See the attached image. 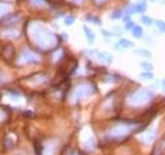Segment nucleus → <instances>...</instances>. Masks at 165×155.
<instances>
[{
    "mask_svg": "<svg viewBox=\"0 0 165 155\" xmlns=\"http://www.w3.org/2000/svg\"><path fill=\"white\" fill-rule=\"evenodd\" d=\"M97 1H99V2H102V1H104V0H97Z\"/></svg>",
    "mask_w": 165,
    "mask_h": 155,
    "instance_id": "obj_25",
    "label": "nucleus"
},
{
    "mask_svg": "<svg viewBox=\"0 0 165 155\" xmlns=\"http://www.w3.org/2000/svg\"><path fill=\"white\" fill-rule=\"evenodd\" d=\"M8 6H6L5 4H0V15H3L4 12H7Z\"/></svg>",
    "mask_w": 165,
    "mask_h": 155,
    "instance_id": "obj_20",
    "label": "nucleus"
},
{
    "mask_svg": "<svg viewBox=\"0 0 165 155\" xmlns=\"http://www.w3.org/2000/svg\"><path fill=\"white\" fill-rule=\"evenodd\" d=\"M64 22H65L66 26H71L73 25V23L75 22V19L73 16H67L65 19H64Z\"/></svg>",
    "mask_w": 165,
    "mask_h": 155,
    "instance_id": "obj_17",
    "label": "nucleus"
},
{
    "mask_svg": "<svg viewBox=\"0 0 165 155\" xmlns=\"http://www.w3.org/2000/svg\"><path fill=\"white\" fill-rule=\"evenodd\" d=\"M119 46L123 49H129V48H132L134 46V43L127 38H121L119 40Z\"/></svg>",
    "mask_w": 165,
    "mask_h": 155,
    "instance_id": "obj_8",
    "label": "nucleus"
},
{
    "mask_svg": "<svg viewBox=\"0 0 165 155\" xmlns=\"http://www.w3.org/2000/svg\"><path fill=\"white\" fill-rule=\"evenodd\" d=\"M32 32L36 43L40 47H43V48H50L54 45V42H56L53 33L41 25H36L33 27Z\"/></svg>",
    "mask_w": 165,
    "mask_h": 155,
    "instance_id": "obj_1",
    "label": "nucleus"
},
{
    "mask_svg": "<svg viewBox=\"0 0 165 155\" xmlns=\"http://www.w3.org/2000/svg\"><path fill=\"white\" fill-rule=\"evenodd\" d=\"M92 93H93L92 86L88 85V84H82V85L76 87L73 95H75V98H84V97L91 95Z\"/></svg>",
    "mask_w": 165,
    "mask_h": 155,
    "instance_id": "obj_3",
    "label": "nucleus"
},
{
    "mask_svg": "<svg viewBox=\"0 0 165 155\" xmlns=\"http://www.w3.org/2000/svg\"><path fill=\"white\" fill-rule=\"evenodd\" d=\"M131 34L135 38H140L143 36V29L139 25H134L133 28L131 29Z\"/></svg>",
    "mask_w": 165,
    "mask_h": 155,
    "instance_id": "obj_6",
    "label": "nucleus"
},
{
    "mask_svg": "<svg viewBox=\"0 0 165 155\" xmlns=\"http://www.w3.org/2000/svg\"><path fill=\"white\" fill-rule=\"evenodd\" d=\"M162 87H163V89L165 90V79L162 81Z\"/></svg>",
    "mask_w": 165,
    "mask_h": 155,
    "instance_id": "obj_24",
    "label": "nucleus"
},
{
    "mask_svg": "<svg viewBox=\"0 0 165 155\" xmlns=\"http://www.w3.org/2000/svg\"><path fill=\"white\" fill-rule=\"evenodd\" d=\"M152 1H155V0H152Z\"/></svg>",
    "mask_w": 165,
    "mask_h": 155,
    "instance_id": "obj_26",
    "label": "nucleus"
},
{
    "mask_svg": "<svg viewBox=\"0 0 165 155\" xmlns=\"http://www.w3.org/2000/svg\"><path fill=\"white\" fill-rule=\"evenodd\" d=\"M136 54H138L140 56H143V57H148V58H151L152 57V53H151L149 50H144V49H138L135 51Z\"/></svg>",
    "mask_w": 165,
    "mask_h": 155,
    "instance_id": "obj_11",
    "label": "nucleus"
},
{
    "mask_svg": "<svg viewBox=\"0 0 165 155\" xmlns=\"http://www.w3.org/2000/svg\"><path fill=\"white\" fill-rule=\"evenodd\" d=\"M156 26L161 32H165V22L164 21H162V20H157Z\"/></svg>",
    "mask_w": 165,
    "mask_h": 155,
    "instance_id": "obj_18",
    "label": "nucleus"
},
{
    "mask_svg": "<svg viewBox=\"0 0 165 155\" xmlns=\"http://www.w3.org/2000/svg\"><path fill=\"white\" fill-rule=\"evenodd\" d=\"M139 78L143 80H152L154 78V75L152 72H141L139 75Z\"/></svg>",
    "mask_w": 165,
    "mask_h": 155,
    "instance_id": "obj_15",
    "label": "nucleus"
},
{
    "mask_svg": "<svg viewBox=\"0 0 165 155\" xmlns=\"http://www.w3.org/2000/svg\"><path fill=\"white\" fill-rule=\"evenodd\" d=\"M43 155H54L52 148L46 147V150H45V154H43Z\"/></svg>",
    "mask_w": 165,
    "mask_h": 155,
    "instance_id": "obj_22",
    "label": "nucleus"
},
{
    "mask_svg": "<svg viewBox=\"0 0 165 155\" xmlns=\"http://www.w3.org/2000/svg\"><path fill=\"white\" fill-rule=\"evenodd\" d=\"M72 155H75V154H72Z\"/></svg>",
    "mask_w": 165,
    "mask_h": 155,
    "instance_id": "obj_27",
    "label": "nucleus"
},
{
    "mask_svg": "<svg viewBox=\"0 0 165 155\" xmlns=\"http://www.w3.org/2000/svg\"><path fill=\"white\" fill-rule=\"evenodd\" d=\"M101 32H102V35L105 36V38H110V36H112V34H110L109 31H106V30H103V29H102Z\"/></svg>",
    "mask_w": 165,
    "mask_h": 155,
    "instance_id": "obj_23",
    "label": "nucleus"
},
{
    "mask_svg": "<svg viewBox=\"0 0 165 155\" xmlns=\"http://www.w3.org/2000/svg\"><path fill=\"white\" fill-rule=\"evenodd\" d=\"M84 31H85V35H86L87 39H88V42L90 43H93L94 40H95V34L93 33L92 30H91L89 27L84 26Z\"/></svg>",
    "mask_w": 165,
    "mask_h": 155,
    "instance_id": "obj_7",
    "label": "nucleus"
},
{
    "mask_svg": "<svg viewBox=\"0 0 165 155\" xmlns=\"http://www.w3.org/2000/svg\"><path fill=\"white\" fill-rule=\"evenodd\" d=\"M33 4H35V5H41L45 3V0H30Z\"/></svg>",
    "mask_w": 165,
    "mask_h": 155,
    "instance_id": "obj_21",
    "label": "nucleus"
},
{
    "mask_svg": "<svg viewBox=\"0 0 165 155\" xmlns=\"http://www.w3.org/2000/svg\"><path fill=\"white\" fill-rule=\"evenodd\" d=\"M122 15H123V12L121 11V9H116V11H114L112 12V16H110V18H112L113 20H118V19L122 18Z\"/></svg>",
    "mask_w": 165,
    "mask_h": 155,
    "instance_id": "obj_16",
    "label": "nucleus"
},
{
    "mask_svg": "<svg viewBox=\"0 0 165 155\" xmlns=\"http://www.w3.org/2000/svg\"><path fill=\"white\" fill-rule=\"evenodd\" d=\"M143 139L146 140V143H151L155 139V132L153 130L148 131V132H146V134L143 136Z\"/></svg>",
    "mask_w": 165,
    "mask_h": 155,
    "instance_id": "obj_13",
    "label": "nucleus"
},
{
    "mask_svg": "<svg viewBox=\"0 0 165 155\" xmlns=\"http://www.w3.org/2000/svg\"><path fill=\"white\" fill-rule=\"evenodd\" d=\"M140 66L143 67L144 70H147V72H152V69L154 68L153 64L150 63L149 61H143L140 63Z\"/></svg>",
    "mask_w": 165,
    "mask_h": 155,
    "instance_id": "obj_14",
    "label": "nucleus"
},
{
    "mask_svg": "<svg viewBox=\"0 0 165 155\" xmlns=\"http://www.w3.org/2000/svg\"><path fill=\"white\" fill-rule=\"evenodd\" d=\"M133 8H134V12L135 13H143L147 11V5L144 2L137 3V4L133 5Z\"/></svg>",
    "mask_w": 165,
    "mask_h": 155,
    "instance_id": "obj_9",
    "label": "nucleus"
},
{
    "mask_svg": "<svg viewBox=\"0 0 165 155\" xmlns=\"http://www.w3.org/2000/svg\"><path fill=\"white\" fill-rule=\"evenodd\" d=\"M140 20H141V23L146 26H152L153 24V19L149 16H143L140 18Z\"/></svg>",
    "mask_w": 165,
    "mask_h": 155,
    "instance_id": "obj_12",
    "label": "nucleus"
},
{
    "mask_svg": "<svg viewBox=\"0 0 165 155\" xmlns=\"http://www.w3.org/2000/svg\"><path fill=\"white\" fill-rule=\"evenodd\" d=\"M24 59L28 63L29 62L30 63H36V62H38V60H37V58H36V56H34L32 53H30V52H24Z\"/></svg>",
    "mask_w": 165,
    "mask_h": 155,
    "instance_id": "obj_10",
    "label": "nucleus"
},
{
    "mask_svg": "<svg viewBox=\"0 0 165 155\" xmlns=\"http://www.w3.org/2000/svg\"><path fill=\"white\" fill-rule=\"evenodd\" d=\"M153 97V92L147 89H140L135 91L128 98V102L131 106H140V104L147 103Z\"/></svg>",
    "mask_w": 165,
    "mask_h": 155,
    "instance_id": "obj_2",
    "label": "nucleus"
},
{
    "mask_svg": "<svg viewBox=\"0 0 165 155\" xmlns=\"http://www.w3.org/2000/svg\"><path fill=\"white\" fill-rule=\"evenodd\" d=\"M96 55H97V57H98V59L101 60V61L104 62V63H107V64H109V63L113 62V58H114V57L110 55V54H109V53L97 52Z\"/></svg>",
    "mask_w": 165,
    "mask_h": 155,
    "instance_id": "obj_5",
    "label": "nucleus"
},
{
    "mask_svg": "<svg viewBox=\"0 0 165 155\" xmlns=\"http://www.w3.org/2000/svg\"><path fill=\"white\" fill-rule=\"evenodd\" d=\"M130 130V127L127 126V125H118L116 127H114L110 131V134H112L113 137H123L125 136L126 133L129 132Z\"/></svg>",
    "mask_w": 165,
    "mask_h": 155,
    "instance_id": "obj_4",
    "label": "nucleus"
},
{
    "mask_svg": "<svg viewBox=\"0 0 165 155\" xmlns=\"http://www.w3.org/2000/svg\"><path fill=\"white\" fill-rule=\"evenodd\" d=\"M135 25V23H134L133 21H128V22H126V24H125V28L127 29V30H131L133 28V26Z\"/></svg>",
    "mask_w": 165,
    "mask_h": 155,
    "instance_id": "obj_19",
    "label": "nucleus"
}]
</instances>
